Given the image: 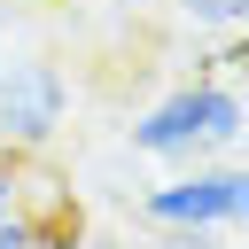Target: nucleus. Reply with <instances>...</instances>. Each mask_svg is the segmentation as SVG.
I'll list each match as a JSON object with an SVG mask.
<instances>
[{"label": "nucleus", "mask_w": 249, "mask_h": 249, "mask_svg": "<svg viewBox=\"0 0 249 249\" xmlns=\"http://www.w3.org/2000/svg\"><path fill=\"white\" fill-rule=\"evenodd\" d=\"M202 86H210V101H202V156L233 163L241 156V86L233 78H202Z\"/></svg>", "instance_id": "obj_4"}, {"label": "nucleus", "mask_w": 249, "mask_h": 249, "mask_svg": "<svg viewBox=\"0 0 249 249\" xmlns=\"http://www.w3.org/2000/svg\"><path fill=\"white\" fill-rule=\"evenodd\" d=\"M202 101H210L202 78L171 86L163 101H148V109L132 117V148H140V156H163V163H195V156H202Z\"/></svg>", "instance_id": "obj_3"}, {"label": "nucleus", "mask_w": 249, "mask_h": 249, "mask_svg": "<svg viewBox=\"0 0 249 249\" xmlns=\"http://www.w3.org/2000/svg\"><path fill=\"white\" fill-rule=\"evenodd\" d=\"M179 16H187L195 31H226V39H241V16H249V0H179Z\"/></svg>", "instance_id": "obj_5"}, {"label": "nucleus", "mask_w": 249, "mask_h": 249, "mask_svg": "<svg viewBox=\"0 0 249 249\" xmlns=\"http://www.w3.org/2000/svg\"><path fill=\"white\" fill-rule=\"evenodd\" d=\"M86 249H117V241H86Z\"/></svg>", "instance_id": "obj_8"}, {"label": "nucleus", "mask_w": 249, "mask_h": 249, "mask_svg": "<svg viewBox=\"0 0 249 249\" xmlns=\"http://www.w3.org/2000/svg\"><path fill=\"white\" fill-rule=\"evenodd\" d=\"M16 210H23V171L0 163V218H16Z\"/></svg>", "instance_id": "obj_6"}, {"label": "nucleus", "mask_w": 249, "mask_h": 249, "mask_svg": "<svg viewBox=\"0 0 249 249\" xmlns=\"http://www.w3.org/2000/svg\"><path fill=\"white\" fill-rule=\"evenodd\" d=\"M241 210H249L241 163H195V171L140 195V218L156 233H218V226H241Z\"/></svg>", "instance_id": "obj_1"}, {"label": "nucleus", "mask_w": 249, "mask_h": 249, "mask_svg": "<svg viewBox=\"0 0 249 249\" xmlns=\"http://www.w3.org/2000/svg\"><path fill=\"white\" fill-rule=\"evenodd\" d=\"M124 8H132V0H124Z\"/></svg>", "instance_id": "obj_10"}, {"label": "nucleus", "mask_w": 249, "mask_h": 249, "mask_svg": "<svg viewBox=\"0 0 249 249\" xmlns=\"http://www.w3.org/2000/svg\"><path fill=\"white\" fill-rule=\"evenodd\" d=\"M0 249H39V241H31V218H23V210H16V218H0Z\"/></svg>", "instance_id": "obj_7"}, {"label": "nucleus", "mask_w": 249, "mask_h": 249, "mask_svg": "<svg viewBox=\"0 0 249 249\" xmlns=\"http://www.w3.org/2000/svg\"><path fill=\"white\" fill-rule=\"evenodd\" d=\"M0 23H8V8H0Z\"/></svg>", "instance_id": "obj_9"}, {"label": "nucleus", "mask_w": 249, "mask_h": 249, "mask_svg": "<svg viewBox=\"0 0 249 249\" xmlns=\"http://www.w3.org/2000/svg\"><path fill=\"white\" fill-rule=\"evenodd\" d=\"M62 109H70V86H62L54 62L31 54V62L0 70V140L8 148H47L54 124H62Z\"/></svg>", "instance_id": "obj_2"}]
</instances>
